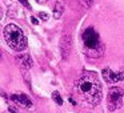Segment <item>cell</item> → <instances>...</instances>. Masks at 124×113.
<instances>
[{
  "mask_svg": "<svg viewBox=\"0 0 124 113\" xmlns=\"http://www.w3.org/2000/svg\"><path fill=\"white\" fill-rule=\"evenodd\" d=\"M76 91L91 105H97L101 101V84L93 72H84L76 83Z\"/></svg>",
  "mask_w": 124,
  "mask_h": 113,
  "instance_id": "6da1fadb",
  "label": "cell"
},
{
  "mask_svg": "<svg viewBox=\"0 0 124 113\" xmlns=\"http://www.w3.org/2000/svg\"><path fill=\"white\" fill-rule=\"evenodd\" d=\"M4 39H6V43L8 44L9 48L16 52H23L28 47V41L24 32L16 24L6 25V28H4Z\"/></svg>",
  "mask_w": 124,
  "mask_h": 113,
  "instance_id": "7a4b0ae2",
  "label": "cell"
},
{
  "mask_svg": "<svg viewBox=\"0 0 124 113\" xmlns=\"http://www.w3.org/2000/svg\"><path fill=\"white\" fill-rule=\"evenodd\" d=\"M83 43H84L85 49L91 51V53L95 57H99L104 52V47L100 43L99 35H97V32L92 27H88L83 32Z\"/></svg>",
  "mask_w": 124,
  "mask_h": 113,
  "instance_id": "3957f363",
  "label": "cell"
},
{
  "mask_svg": "<svg viewBox=\"0 0 124 113\" xmlns=\"http://www.w3.org/2000/svg\"><path fill=\"white\" fill-rule=\"evenodd\" d=\"M123 97H124V89L120 86H112L108 91L107 96V105L111 112L117 110L123 105Z\"/></svg>",
  "mask_w": 124,
  "mask_h": 113,
  "instance_id": "277c9868",
  "label": "cell"
},
{
  "mask_svg": "<svg viewBox=\"0 0 124 113\" xmlns=\"http://www.w3.org/2000/svg\"><path fill=\"white\" fill-rule=\"evenodd\" d=\"M101 76H103V80L107 84H116V83H119V81L124 80V71L113 72L111 68L107 67L101 71Z\"/></svg>",
  "mask_w": 124,
  "mask_h": 113,
  "instance_id": "5b68a950",
  "label": "cell"
},
{
  "mask_svg": "<svg viewBox=\"0 0 124 113\" xmlns=\"http://www.w3.org/2000/svg\"><path fill=\"white\" fill-rule=\"evenodd\" d=\"M71 45H72V37L70 33H64L60 40V52H62V56L64 60L68 57L71 52Z\"/></svg>",
  "mask_w": 124,
  "mask_h": 113,
  "instance_id": "8992f818",
  "label": "cell"
},
{
  "mask_svg": "<svg viewBox=\"0 0 124 113\" xmlns=\"http://www.w3.org/2000/svg\"><path fill=\"white\" fill-rule=\"evenodd\" d=\"M9 99L12 100V101L17 102L19 105H22V106L27 108V109H32L33 104H32V100L30 99V97L27 96V94L24 93H19V94H11V97Z\"/></svg>",
  "mask_w": 124,
  "mask_h": 113,
  "instance_id": "52a82bcc",
  "label": "cell"
},
{
  "mask_svg": "<svg viewBox=\"0 0 124 113\" xmlns=\"http://www.w3.org/2000/svg\"><path fill=\"white\" fill-rule=\"evenodd\" d=\"M16 63L23 69H30L32 67V59L28 53H20L16 56Z\"/></svg>",
  "mask_w": 124,
  "mask_h": 113,
  "instance_id": "ba28073f",
  "label": "cell"
},
{
  "mask_svg": "<svg viewBox=\"0 0 124 113\" xmlns=\"http://www.w3.org/2000/svg\"><path fill=\"white\" fill-rule=\"evenodd\" d=\"M63 14H64V6L60 1H56L54 6V17L55 19H60L63 16Z\"/></svg>",
  "mask_w": 124,
  "mask_h": 113,
  "instance_id": "9c48e42d",
  "label": "cell"
},
{
  "mask_svg": "<svg viewBox=\"0 0 124 113\" xmlns=\"http://www.w3.org/2000/svg\"><path fill=\"white\" fill-rule=\"evenodd\" d=\"M52 99H54V101L56 102L57 105H63V99H62V96H60V93L57 91H55L54 93H52Z\"/></svg>",
  "mask_w": 124,
  "mask_h": 113,
  "instance_id": "30bf717a",
  "label": "cell"
},
{
  "mask_svg": "<svg viewBox=\"0 0 124 113\" xmlns=\"http://www.w3.org/2000/svg\"><path fill=\"white\" fill-rule=\"evenodd\" d=\"M39 17H40L41 20H44V21H47V20H48V14H47V12H39Z\"/></svg>",
  "mask_w": 124,
  "mask_h": 113,
  "instance_id": "8fae6325",
  "label": "cell"
},
{
  "mask_svg": "<svg viewBox=\"0 0 124 113\" xmlns=\"http://www.w3.org/2000/svg\"><path fill=\"white\" fill-rule=\"evenodd\" d=\"M19 1H20V3H22L24 7H25V8L31 9V6H30V3H28V0H19Z\"/></svg>",
  "mask_w": 124,
  "mask_h": 113,
  "instance_id": "7c38bea8",
  "label": "cell"
},
{
  "mask_svg": "<svg viewBox=\"0 0 124 113\" xmlns=\"http://www.w3.org/2000/svg\"><path fill=\"white\" fill-rule=\"evenodd\" d=\"M31 23H32L33 25H38V24H39V20L36 19V17H33V16H32V17H31Z\"/></svg>",
  "mask_w": 124,
  "mask_h": 113,
  "instance_id": "4fadbf2b",
  "label": "cell"
},
{
  "mask_svg": "<svg viewBox=\"0 0 124 113\" xmlns=\"http://www.w3.org/2000/svg\"><path fill=\"white\" fill-rule=\"evenodd\" d=\"M8 110H9V113H17V110H16V108H15V106H9Z\"/></svg>",
  "mask_w": 124,
  "mask_h": 113,
  "instance_id": "5bb4252c",
  "label": "cell"
},
{
  "mask_svg": "<svg viewBox=\"0 0 124 113\" xmlns=\"http://www.w3.org/2000/svg\"><path fill=\"white\" fill-rule=\"evenodd\" d=\"M83 1H84V3H85L87 4V6H92V3H93V0H83Z\"/></svg>",
  "mask_w": 124,
  "mask_h": 113,
  "instance_id": "9a60e30c",
  "label": "cell"
},
{
  "mask_svg": "<svg viewBox=\"0 0 124 113\" xmlns=\"http://www.w3.org/2000/svg\"><path fill=\"white\" fill-rule=\"evenodd\" d=\"M35 1H36V3H39V4H46L48 0H35Z\"/></svg>",
  "mask_w": 124,
  "mask_h": 113,
  "instance_id": "2e32d148",
  "label": "cell"
},
{
  "mask_svg": "<svg viewBox=\"0 0 124 113\" xmlns=\"http://www.w3.org/2000/svg\"><path fill=\"white\" fill-rule=\"evenodd\" d=\"M3 19V11H1V8H0V20Z\"/></svg>",
  "mask_w": 124,
  "mask_h": 113,
  "instance_id": "e0dca14e",
  "label": "cell"
},
{
  "mask_svg": "<svg viewBox=\"0 0 124 113\" xmlns=\"http://www.w3.org/2000/svg\"><path fill=\"white\" fill-rule=\"evenodd\" d=\"M0 59H1V49H0Z\"/></svg>",
  "mask_w": 124,
  "mask_h": 113,
  "instance_id": "ac0fdd59",
  "label": "cell"
}]
</instances>
